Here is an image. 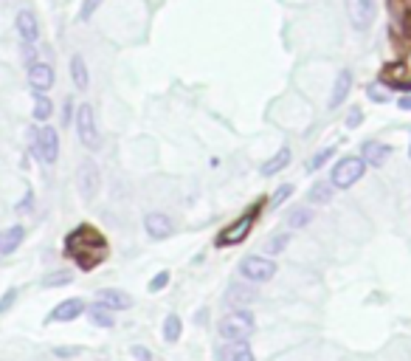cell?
I'll use <instances>...</instances> for the list:
<instances>
[{
  "label": "cell",
  "instance_id": "1",
  "mask_svg": "<svg viewBox=\"0 0 411 361\" xmlns=\"http://www.w3.org/2000/svg\"><path fill=\"white\" fill-rule=\"evenodd\" d=\"M65 254L82 268V271H90L96 268L99 263L107 260V240L102 232H96L93 226L82 223L76 226L68 237H65Z\"/></svg>",
  "mask_w": 411,
  "mask_h": 361
},
{
  "label": "cell",
  "instance_id": "2",
  "mask_svg": "<svg viewBox=\"0 0 411 361\" xmlns=\"http://www.w3.org/2000/svg\"><path fill=\"white\" fill-rule=\"evenodd\" d=\"M262 206H265V198H260L257 204H251L234 223H229L220 235H217V240H215V246L217 249H226V246H237V243H243L248 235H251V229H254V223H257V218L262 215Z\"/></svg>",
  "mask_w": 411,
  "mask_h": 361
},
{
  "label": "cell",
  "instance_id": "3",
  "mask_svg": "<svg viewBox=\"0 0 411 361\" xmlns=\"http://www.w3.org/2000/svg\"><path fill=\"white\" fill-rule=\"evenodd\" d=\"M254 327H257V322L248 308H234L231 313H226L220 319V336L226 341H248L254 336Z\"/></svg>",
  "mask_w": 411,
  "mask_h": 361
},
{
  "label": "cell",
  "instance_id": "4",
  "mask_svg": "<svg viewBox=\"0 0 411 361\" xmlns=\"http://www.w3.org/2000/svg\"><path fill=\"white\" fill-rule=\"evenodd\" d=\"M363 172H366V161H363L361 155H346V158H341V161L332 166L330 184H332L335 190H349V187H355L358 180L363 178Z\"/></svg>",
  "mask_w": 411,
  "mask_h": 361
},
{
  "label": "cell",
  "instance_id": "5",
  "mask_svg": "<svg viewBox=\"0 0 411 361\" xmlns=\"http://www.w3.org/2000/svg\"><path fill=\"white\" fill-rule=\"evenodd\" d=\"M377 82L391 91H411V54H405L397 63H389L380 68Z\"/></svg>",
  "mask_w": 411,
  "mask_h": 361
},
{
  "label": "cell",
  "instance_id": "6",
  "mask_svg": "<svg viewBox=\"0 0 411 361\" xmlns=\"http://www.w3.org/2000/svg\"><path fill=\"white\" fill-rule=\"evenodd\" d=\"M240 274H243V280H248L254 285L271 282L276 277V263L271 257H262V254H248L240 263Z\"/></svg>",
  "mask_w": 411,
  "mask_h": 361
},
{
  "label": "cell",
  "instance_id": "7",
  "mask_svg": "<svg viewBox=\"0 0 411 361\" xmlns=\"http://www.w3.org/2000/svg\"><path fill=\"white\" fill-rule=\"evenodd\" d=\"M32 144H34V155L43 164H54L60 155V133L54 127H40L32 130Z\"/></svg>",
  "mask_w": 411,
  "mask_h": 361
},
{
  "label": "cell",
  "instance_id": "8",
  "mask_svg": "<svg viewBox=\"0 0 411 361\" xmlns=\"http://www.w3.org/2000/svg\"><path fill=\"white\" fill-rule=\"evenodd\" d=\"M99 187H102V175H99V166L93 158H85L79 166H76V190L85 201H93L99 195Z\"/></svg>",
  "mask_w": 411,
  "mask_h": 361
},
{
  "label": "cell",
  "instance_id": "9",
  "mask_svg": "<svg viewBox=\"0 0 411 361\" xmlns=\"http://www.w3.org/2000/svg\"><path fill=\"white\" fill-rule=\"evenodd\" d=\"M76 136L88 150H99L102 138H99V127H96V113L90 105H79L76 107Z\"/></svg>",
  "mask_w": 411,
  "mask_h": 361
},
{
  "label": "cell",
  "instance_id": "10",
  "mask_svg": "<svg viewBox=\"0 0 411 361\" xmlns=\"http://www.w3.org/2000/svg\"><path fill=\"white\" fill-rule=\"evenodd\" d=\"M375 15H377L375 0H346V18L355 32H366L375 23Z\"/></svg>",
  "mask_w": 411,
  "mask_h": 361
},
{
  "label": "cell",
  "instance_id": "11",
  "mask_svg": "<svg viewBox=\"0 0 411 361\" xmlns=\"http://www.w3.org/2000/svg\"><path fill=\"white\" fill-rule=\"evenodd\" d=\"M226 302L229 305H234V308H248L251 302H257V288H254V282H231L229 285V294H226Z\"/></svg>",
  "mask_w": 411,
  "mask_h": 361
},
{
  "label": "cell",
  "instance_id": "12",
  "mask_svg": "<svg viewBox=\"0 0 411 361\" xmlns=\"http://www.w3.org/2000/svg\"><path fill=\"white\" fill-rule=\"evenodd\" d=\"M29 85L34 88V93H46L54 85V68L48 63H32L29 65Z\"/></svg>",
  "mask_w": 411,
  "mask_h": 361
},
{
  "label": "cell",
  "instance_id": "13",
  "mask_svg": "<svg viewBox=\"0 0 411 361\" xmlns=\"http://www.w3.org/2000/svg\"><path fill=\"white\" fill-rule=\"evenodd\" d=\"M96 305H102L107 310H127V308H133V296L119 288H102L96 294Z\"/></svg>",
  "mask_w": 411,
  "mask_h": 361
},
{
  "label": "cell",
  "instance_id": "14",
  "mask_svg": "<svg viewBox=\"0 0 411 361\" xmlns=\"http://www.w3.org/2000/svg\"><path fill=\"white\" fill-rule=\"evenodd\" d=\"M144 229H147V235H149L152 240H163V237L172 235V221H169L163 212H149V215L144 218Z\"/></svg>",
  "mask_w": 411,
  "mask_h": 361
},
{
  "label": "cell",
  "instance_id": "15",
  "mask_svg": "<svg viewBox=\"0 0 411 361\" xmlns=\"http://www.w3.org/2000/svg\"><path fill=\"white\" fill-rule=\"evenodd\" d=\"M217 358L220 361H254V350L248 341H226L217 350Z\"/></svg>",
  "mask_w": 411,
  "mask_h": 361
},
{
  "label": "cell",
  "instance_id": "16",
  "mask_svg": "<svg viewBox=\"0 0 411 361\" xmlns=\"http://www.w3.org/2000/svg\"><path fill=\"white\" fill-rule=\"evenodd\" d=\"M349 91H352V71L344 68V71H338V77H335V85H332V93H330V107H341V105L346 102Z\"/></svg>",
  "mask_w": 411,
  "mask_h": 361
},
{
  "label": "cell",
  "instance_id": "17",
  "mask_svg": "<svg viewBox=\"0 0 411 361\" xmlns=\"http://www.w3.org/2000/svg\"><path fill=\"white\" fill-rule=\"evenodd\" d=\"M82 313H85V302H82V299H65V302H60V305L51 310L48 322H74V319L82 316Z\"/></svg>",
  "mask_w": 411,
  "mask_h": 361
},
{
  "label": "cell",
  "instance_id": "18",
  "mask_svg": "<svg viewBox=\"0 0 411 361\" xmlns=\"http://www.w3.org/2000/svg\"><path fill=\"white\" fill-rule=\"evenodd\" d=\"M18 34H20V40L23 43H37V37H40V26H37V18H34V12H29V9H23L20 15H18Z\"/></svg>",
  "mask_w": 411,
  "mask_h": 361
},
{
  "label": "cell",
  "instance_id": "19",
  "mask_svg": "<svg viewBox=\"0 0 411 361\" xmlns=\"http://www.w3.org/2000/svg\"><path fill=\"white\" fill-rule=\"evenodd\" d=\"M391 155V147L389 144H383V141H363V161L369 164V166H383L386 164V158Z\"/></svg>",
  "mask_w": 411,
  "mask_h": 361
},
{
  "label": "cell",
  "instance_id": "20",
  "mask_svg": "<svg viewBox=\"0 0 411 361\" xmlns=\"http://www.w3.org/2000/svg\"><path fill=\"white\" fill-rule=\"evenodd\" d=\"M26 237V229L23 226H9V229H0V254H15L20 249Z\"/></svg>",
  "mask_w": 411,
  "mask_h": 361
},
{
  "label": "cell",
  "instance_id": "21",
  "mask_svg": "<svg viewBox=\"0 0 411 361\" xmlns=\"http://www.w3.org/2000/svg\"><path fill=\"white\" fill-rule=\"evenodd\" d=\"M71 79H74L76 91H88V85H90L88 65H85V60H82L79 54H74V57H71Z\"/></svg>",
  "mask_w": 411,
  "mask_h": 361
},
{
  "label": "cell",
  "instance_id": "22",
  "mask_svg": "<svg viewBox=\"0 0 411 361\" xmlns=\"http://www.w3.org/2000/svg\"><path fill=\"white\" fill-rule=\"evenodd\" d=\"M290 158H293V152H290V147H282L274 158H268L265 164H262V175L265 178H271V175H276V172H282L288 164H290Z\"/></svg>",
  "mask_w": 411,
  "mask_h": 361
},
{
  "label": "cell",
  "instance_id": "23",
  "mask_svg": "<svg viewBox=\"0 0 411 361\" xmlns=\"http://www.w3.org/2000/svg\"><path fill=\"white\" fill-rule=\"evenodd\" d=\"M332 192H335L332 184H327V180H316V184L310 187V192H307V201L316 204V206H321V204H330L332 201Z\"/></svg>",
  "mask_w": 411,
  "mask_h": 361
},
{
  "label": "cell",
  "instance_id": "24",
  "mask_svg": "<svg viewBox=\"0 0 411 361\" xmlns=\"http://www.w3.org/2000/svg\"><path fill=\"white\" fill-rule=\"evenodd\" d=\"M313 223V209L310 206H296L288 212V226L290 229H304Z\"/></svg>",
  "mask_w": 411,
  "mask_h": 361
},
{
  "label": "cell",
  "instance_id": "25",
  "mask_svg": "<svg viewBox=\"0 0 411 361\" xmlns=\"http://www.w3.org/2000/svg\"><path fill=\"white\" fill-rule=\"evenodd\" d=\"M110 313H113V310H107V308H102V305L88 308V319H90L96 327H113V324H116V319H113Z\"/></svg>",
  "mask_w": 411,
  "mask_h": 361
},
{
  "label": "cell",
  "instance_id": "26",
  "mask_svg": "<svg viewBox=\"0 0 411 361\" xmlns=\"http://www.w3.org/2000/svg\"><path fill=\"white\" fill-rule=\"evenodd\" d=\"M180 333H183V322H180V316H177V313H169L166 322H163V339H166L169 344H175V341L180 339Z\"/></svg>",
  "mask_w": 411,
  "mask_h": 361
},
{
  "label": "cell",
  "instance_id": "27",
  "mask_svg": "<svg viewBox=\"0 0 411 361\" xmlns=\"http://www.w3.org/2000/svg\"><path fill=\"white\" fill-rule=\"evenodd\" d=\"M51 113H54L51 99H48V96H43V93H34V119H37V122H48V119H51Z\"/></svg>",
  "mask_w": 411,
  "mask_h": 361
},
{
  "label": "cell",
  "instance_id": "28",
  "mask_svg": "<svg viewBox=\"0 0 411 361\" xmlns=\"http://www.w3.org/2000/svg\"><path fill=\"white\" fill-rule=\"evenodd\" d=\"M288 243H290V232H274L268 237V243H265V251L268 254H279V251L288 249Z\"/></svg>",
  "mask_w": 411,
  "mask_h": 361
},
{
  "label": "cell",
  "instance_id": "29",
  "mask_svg": "<svg viewBox=\"0 0 411 361\" xmlns=\"http://www.w3.org/2000/svg\"><path fill=\"white\" fill-rule=\"evenodd\" d=\"M332 155H335V147H332V144H330V147H324V150H318V152H316V155L310 158V164H307V169H310V172H316V169H321V166H324V164H327V161H330Z\"/></svg>",
  "mask_w": 411,
  "mask_h": 361
},
{
  "label": "cell",
  "instance_id": "30",
  "mask_svg": "<svg viewBox=\"0 0 411 361\" xmlns=\"http://www.w3.org/2000/svg\"><path fill=\"white\" fill-rule=\"evenodd\" d=\"M74 277L68 274V271H57V274H48V277H43V285L46 288H57V285H68Z\"/></svg>",
  "mask_w": 411,
  "mask_h": 361
},
{
  "label": "cell",
  "instance_id": "31",
  "mask_svg": "<svg viewBox=\"0 0 411 361\" xmlns=\"http://www.w3.org/2000/svg\"><path fill=\"white\" fill-rule=\"evenodd\" d=\"M105 4V0H82V9H79V20L82 23H88L93 15H96V9Z\"/></svg>",
  "mask_w": 411,
  "mask_h": 361
},
{
  "label": "cell",
  "instance_id": "32",
  "mask_svg": "<svg viewBox=\"0 0 411 361\" xmlns=\"http://www.w3.org/2000/svg\"><path fill=\"white\" fill-rule=\"evenodd\" d=\"M169 285V271H158L152 280H149V291L152 294H158V291H163Z\"/></svg>",
  "mask_w": 411,
  "mask_h": 361
},
{
  "label": "cell",
  "instance_id": "33",
  "mask_svg": "<svg viewBox=\"0 0 411 361\" xmlns=\"http://www.w3.org/2000/svg\"><path fill=\"white\" fill-rule=\"evenodd\" d=\"M366 96L372 99V102H377V105H386L391 96L389 93H380V88L377 85H366Z\"/></svg>",
  "mask_w": 411,
  "mask_h": 361
},
{
  "label": "cell",
  "instance_id": "34",
  "mask_svg": "<svg viewBox=\"0 0 411 361\" xmlns=\"http://www.w3.org/2000/svg\"><path fill=\"white\" fill-rule=\"evenodd\" d=\"M290 195H293V184H285V187H279V190L274 192V198H271V201H274V206H279V204H285Z\"/></svg>",
  "mask_w": 411,
  "mask_h": 361
},
{
  "label": "cell",
  "instance_id": "35",
  "mask_svg": "<svg viewBox=\"0 0 411 361\" xmlns=\"http://www.w3.org/2000/svg\"><path fill=\"white\" fill-rule=\"evenodd\" d=\"M15 299H18V288H9V291L4 294V299H0V313H6V310L15 305Z\"/></svg>",
  "mask_w": 411,
  "mask_h": 361
},
{
  "label": "cell",
  "instance_id": "36",
  "mask_svg": "<svg viewBox=\"0 0 411 361\" xmlns=\"http://www.w3.org/2000/svg\"><path fill=\"white\" fill-rule=\"evenodd\" d=\"M361 122H363V110L361 107H352L349 116H346V127L355 130V127H361Z\"/></svg>",
  "mask_w": 411,
  "mask_h": 361
},
{
  "label": "cell",
  "instance_id": "37",
  "mask_svg": "<svg viewBox=\"0 0 411 361\" xmlns=\"http://www.w3.org/2000/svg\"><path fill=\"white\" fill-rule=\"evenodd\" d=\"M32 209H34V192H26V198L18 204V215H26Z\"/></svg>",
  "mask_w": 411,
  "mask_h": 361
},
{
  "label": "cell",
  "instance_id": "38",
  "mask_svg": "<svg viewBox=\"0 0 411 361\" xmlns=\"http://www.w3.org/2000/svg\"><path fill=\"white\" fill-rule=\"evenodd\" d=\"M133 355H135L138 361H152V350H147V347H141V344L133 347Z\"/></svg>",
  "mask_w": 411,
  "mask_h": 361
},
{
  "label": "cell",
  "instance_id": "39",
  "mask_svg": "<svg viewBox=\"0 0 411 361\" xmlns=\"http://www.w3.org/2000/svg\"><path fill=\"white\" fill-rule=\"evenodd\" d=\"M23 57H26V63L32 65V63H37L34 57H37V51H34V43H23Z\"/></svg>",
  "mask_w": 411,
  "mask_h": 361
},
{
  "label": "cell",
  "instance_id": "40",
  "mask_svg": "<svg viewBox=\"0 0 411 361\" xmlns=\"http://www.w3.org/2000/svg\"><path fill=\"white\" fill-rule=\"evenodd\" d=\"M54 353H57L60 358H71V355H76V353H79V347H57Z\"/></svg>",
  "mask_w": 411,
  "mask_h": 361
},
{
  "label": "cell",
  "instance_id": "41",
  "mask_svg": "<svg viewBox=\"0 0 411 361\" xmlns=\"http://www.w3.org/2000/svg\"><path fill=\"white\" fill-rule=\"evenodd\" d=\"M397 105H400V110H411V93H405V96H403Z\"/></svg>",
  "mask_w": 411,
  "mask_h": 361
},
{
  "label": "cell",
  "instance_id": "42",
  "mask_svg": "<svg viewBox=\"0 0 411 361\" xmlns=\"http://www.w3.org/2000/svg\"><path fill=\"white\" fill-rule=\"evenodd\" d=\"M62 122H65V124L71 122V99H65V113H62Z\"/></svg>",
  "mask_w": 411,
  "mask_h": 361
},
{
  "label": "cell",
  "instance_id": "43",
  "mask_svg": "<svg viewBox=\"0 0 411 361\" xmlns=\"http://www.w3.org/2000/svg\"><path fill=\"white\" fill-rule=\"evenodd\" d=\"M408 158H411V144H408Z\"/></svg>",
  "mask_w": 411,
  "mask_h": 361
}]
</instances>
